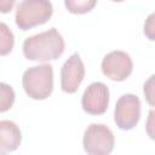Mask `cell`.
Segmentation results:
<instances>
[{
    "mask_svg": "<svg viewBox=\"0 0 155 155\" xmlns=\"http://www.w3.org/2000/svg\"><path fill=\"white\" fill-rule=\"evenodd\" d=\"M64 48V39L56 28L27 38L22 46L23 54L27 59L39 62L58 59L63 54Z\"/></svg>",
    "mask_w": 155,
    "mask_h": 155,
    "instance_id": "obj_1",
    "label": "cell"
},
{
    "mask_svg": "<svg viewBox=\"0 0 155 155\" xmlns=\"http://www.w3.org/2000/svg\"><path fill=\"white\" fill-rule=\"evenodd\" d=\"M16 99L15 90L6 82H0V113L8 111Z\"/></svg>",
    "mask_w": 155,
    "mask_h": 155,
    "instance_id": "obj_12",
    "label": "cell"
},
{
    "mask_svg": "<svg viewBox=\"0 0 155 155\" xmlns=\"http://www.w3.org/2000/svg\"><path fill=\"white\" fill-rule=\"evenodd\" d=\"M22 85L28 97L42 101L53 91V67L44 63L28 68L22 76Z\"/></svg>",
    "mask_w": 155,
    "mask_h": 155,
    "instance_id": "obj_2",
    "label": "cell"
},
{
    "mask_svg": "<svg viewBox=\"0 0 155 155\" xmlns=\"http://www.w3.org/2000/svg\"><path fill=\"white\" fill-rule=\"evenodd\" d=\"M85 78V67L78 52L73 53L61 68V87L65 93H75Z\"/></svg>",
    "mask_w": 155,
    "mask_h": 155,
    "instance_id": "obj_8",
    "label": "cell"
},
{
    "mask_svg": "<svg viewBox=\"0 0 155 155\" xmlns=\"http://www.w3.org/2000/svg\"><path fill=\"white\" fill-rule=\"evenodd\" d=\"M17 0H0V13H8L12 11Z\"/></svg>",
    "mask_w": 155,
    "mask_h": 155,
    "instance_id": "obj_15",
    "label": "cell"
},
{
    "mask_svg": "<svg viewBox=\"0 0 155 155\" xmlns=\"http://www.w3.org/2000/svg\"><path fill=\"white\" fill-rule=\"evenodd\" d=\"M140 99L132 93L122 94L114 109V121L120 130L130 131L136 127L140 119Z\"/></svg>",
    "mask_w": 155,
    "mask_h": 155,
    "instance_id": "obj_5",
    "label": "cell"
},
{
    "mask_svg": "<svg viewBox=\"0 0 155 155\" xmlns=\"http://www.w3.org/2000/svg\"><path fill=\"white\" fill-rule=\"evenodd\" d=\"M15 46V35L10 27L0 22V56H7L11 53Z\"/></svg>",
    "mask_w": 155,
    "mask_h": 155,
    "instance_id": "obj_10",
    "label": "cell"
},
{
    "mask_svg": "<svg viewBox=\"0 0 155 155\" xmlns=\"http://www.w3.org/2000/svg\"><path fill=\"white\" fill-rule=\"evenodd\" d=\"M21 142L22 133L19 127L11 120H0V154L17 150Z\"/></svg>",
    "mask_w": 155,
    "mask_h": 155,
    "instance_id": "obj_9",
    "label": "cell"
},
{
    "mask_svg": "<svg viewBox=\"0 0 155 155\" xmlns=\"http://www.w3.org/2000/svg\"><path fill=\"white\" fill-rule=\"evenodd\" d=\"M144 94L147 102L150 105H154V75H151L149 80L144 84Z\"/></svg>",
    "mask_w": 155,
    "mask_h": 155,
    "instance_id": "obj_13",
    "label": "cell"
},
{
    "mask_svg": "<svg viewBox=\"0 0 155 155\" xmlns=\"http://www.w3.org/2000/svg\"><path fill=\"white\" fill-rule=\"evenodd\" d=\"M115 138L113 131L103 124L87 126L82 138L84 150L90 155H108L113 151Z\"/></svg>",
    "mask_w": 155,
    "mask_h": 155,
    "instance_id": "obj_4",
    "label": "cell"
},
{
    "mask_svg": "<svg viewBox=\"0 0 155 155\" xmlns=\"http://www.w3.org/2000/svg\"><path fill=\"white\" fill-rule=\"evenodd\" d=\"M154 110H150L149 113V119H148V124H147V130H148V134L150 136V138L153 137V125H154Z\"/></svg>",
    "mask_w": 155,
    "mask_h": 155,
    "instance_id": "obj_16",
    "label": "cell"
},
{
    "mask_svg": "<svg viewBox=\"0 0 155 155\" xmlns=\"http://www.w3.org/2000/svg\"><path fill=\"white\" fill-rule=\"evenodd\" d=\"M133 70V62L128 53L124 51H111L102 61L103 74L113 81L126 80Z\"/></svg>",
    "mask_w": 155,
    "mask_h": 155,
    "instance_id": "obj_6",
    "label": "cell"
},
{
    "mask_svg": "<svg viewBox=\"0 0 155 155\" xmlns=\"http://www.w3.org/2000/svg\"><path fill=\"white\" fill-rule=\"evenodd\" d=\"M109 88L104 82H92L84 91L81 98L82 109L91 115H102L109 105Z\"/></svg>",
    "mask_w": 155,
    "mask_h": 155,
    "instance_id": "obj_7",
    "label": "cell"
},
{
    "mask_svg": "<svg viewBox=\"0 0 155 155\" xmlns=\"http://www.w3.org/2000/svg\"><path fill=\"white\" fill-rule=\"evenodd\" d=\"M154 15H150L144 24V34L149 38V40H154Z\"/></svg>",
    "mask_w": 155,
    "mask_h": 155,
    "instance_id": "obj_14",
    "label": "cell"
},
{
    "mask_svg": "<svg viewBox=\"0 0 155 155\" xmlns=\"http://www.w3.org/2000/svg\"><path fill=\"white\" fill-rule=\"evenodd\" d=\"M53 13L50 0H22L17 5L15 21L21 30H29L48 22Z\"/></svg>",
    "mask_w": 155,
    "mask_h": 155,
    "instance_id": "obj_3",
    "label": "cell"
},
{
    "mask_svg": "<svg viewBox=\"0 0 155 155\" xmlns=\"http://www.w3.org/2000/svg\"><path fill=\"white\" fill-rule=\"evenodd\" d=\"M64 5L70 13L84 15L94 8L97 0H64Z\"/></svg>",
    "mask_w": 155,
    "mask_h": 155,
    "instance_id": "obj_11",
    "label": "cell"
},
{
    "mask_svg": "<svg viewBox=\"0 0 155 155\" xmlns=\"http://www.w3.org/2000/svg\"><path fill=\"white\" fill-rule=\"evenodd\" d=\"M111 1H114V2H121V1H125V0H111Z\"/></svg>",
    "mask_w": 155,
    "mask_h": 155,
    "instance_id": "obj_17",
    "label": "cell"
}]
</instances>
